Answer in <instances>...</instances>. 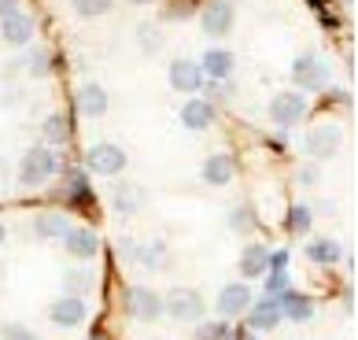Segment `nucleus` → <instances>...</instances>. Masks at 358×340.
Masks as SVG:
<instances>
[{"mask_svg":"<svg viewBox=\"0 0 358 340\" xmlns=\"http://www.w3.org/2000/svg\"><path fill=\"white\" fill-rule=\"evenodd\" d=\"M56 170H59V155L48 145H34V148H26L22 160H19V185L37 189V185H45Z\"/></svg>","mask_w":358,"mask_h":340,"instance_id":"obj_1","label":"nucleus"},{"mask_svg":"<svg viewBox=\"0 0 358 340\" xmlns=\"http://www.w3.org/2000/svg\"><path fill=\"white\" fill-rule=\"evenodd\" d=\"M292 85L303 89V93H322L329 85V67L322 56H314V52H303V56L292 63Z\"/></svg>","mask_w":358,"mask_h":340,"instance_id":"obj_2","label":"nucleus"},{"mask_svg":"<svg viewBox=\"0 0 358 340\" xmlns=\"http://www.w3.org/2000/svg\"><path fill=\"white\" fill-rule=\"evenodd\" d=\"M303 119H307V97L296 93V89H285L270 100V122H277L281 129H292Z\"/></svg>","mask_w":358,"mask_h":340,"instance_id":"obj_3","label":"nucleus"},{"mask_svg":"<svg viewBox=\"0 0 358 340\" xmlns=\"http://www.w3.org/2000/svg\"><path fill=\"white\" fill-rule=\"evenodd\" d=\"M85 167L92 170V174H103V178H115L126 170V152L111 145V141H100V145L85 148Z\"/></svg>","mask_w":358,"mask_h":340,"instance_id":"obj_4","label":"nucleus"},{"mask_svg":"<svg viewBox=\"0 0 358 340\" xmlns=\"http://www.w3.org/2000/svg\"><path fill=\"white\" fill-rule=\"evenodd\" d=\"M236 22V4L233 0H207L200 11V30L207 37H225Z\"/></svg>","mask_w":358,"mask_h":340,"instance_id":"obj_5","label":"nucleus"},{"mask_svg":"<svg viewBox=\"0 0 358 340\" xmlns=\"http://www.w3.org/2000/svg\"><path fill=\"white\" fill-rule=\"evenodd\" d=\"M122 255L129 259V263L152 270V274H159L170 263V252H166L163 241H148V244H144V241H122Z\"/></svg>","mask_w":358,"mask_h":340,"instance_id":"obj_6","label":"nucleus"},{"mask_svg":"<svg viewBox=\"0 0 358 340\" xmlns=\"http://www.w3.org/2000/svg\"><path fill=\"white\" fill-rule=\"evenodd\" d=\"M303 148H307L310 160H333V155L343 148V129L333 126V122H322V126H314L307 141H303Z\"/></svg>","mask_w":358,"mask_h":340,"instance_id":"obj_7","label":"nucleus"},{"mask_svg":"<svg viewBox=\"0 0 358 340\" xmlns=\"http://www.w3.org/2000/svg\"><path fill=\"white\" fill-rule=\"evenodd\" d=\"M34 34H37V19L30 15V11H22V8L0 19V41L11 45V48H26L34 41Z\"/></svg>","mask_w":358,"mask_h":340,"instance_id":"obj_8","label":"nucleus"},{"mask_svg":"<svg viewBox=\"0 0 358 340\" xmlns=\"http://www.w3.org/2000/svg\"><path fill=\"white\" fill-rule=\"evenodd\" d=\"M163 311L174 322H196L203 315V296L196 292V289H189V285H181V289H174L166 299H163Z\"/></svg>","mask_w":358,"mask_h":340,"instance_id":"obj_9","label":"nucleus"},{"mask_svg":"<svg viewBox=\"0 0 358 340\" xmlns=\"http://www.w3.org/2000/svg\"><path fill=\"white\" fill-rule=\"evenodd\" d=\"M126 311L137 322H155L159 315H163V296L144 289V285H134V289L126 292Z\"/></svg>","mask_w":358,"mask_h":340,"instance_id":"obj_10","label":"nucleus"},{"mask_svg":"<svg viewBox=\"0 0 358 340\" xmlns=\"http://www.w3.org/2000/svg\"><path fill=\"white\" fill-rule=\"evenodd\" d=\"M144 204H148V192H144L137 181H115V189H111V207H115V215H137L144 211Z\"/></svg>","mask_w":358,"mask_h":340,"instance_id":"obj_11","label":"nucleus"},{"mask_svg":"<svg viewBox=\"0 0 358 340\" xmlns=\"http://www.w3.org/2000/svg\"><path fill=\"white\" fill-rule=\"evenodd\" d=\"M277 322H281V304H277V296L248 304V330L251 333H270V330H277Z\"/></svg>","mask_w":358,"mask_h":340,"instance_id":"obj_12","label":"nucleus"},{"mask_svg":"<svg viewBox=\"0 0 358 340\" xmlns=\"http://www.w3.org/2000/svg\"><path fill=\"white\" fill-rule=\"evenodd\" d=\"M52 322L56 325H63V330H74V325H82L85 318H89V304H85V296H63V299H56L52 304Z\"/></svg>","mask_w":358,"mask_h":340,"instance_id":"obj_13","label":"nucleus"},{"mask_svg":"<svg viewBox=\"0 0 358 340\" xmlns=\"http://www.w3.org/2000/svg\"><path fill=\"white\" fill-rule=\"evenodd\" d=\"M166 74H170L174 93H200V85H203V71H200V63H192V59H174Z\"/></svg>","mask_w":358,"mask_h":340,"instance_id":"obj_14","label":"nucleus"},{"mask_svg":"<svg viewBox=\"0 0 358 340\" xmlns=\"http://www.w3.org/2000/svg\"><path fill=\"white\" fill-rule=\"evenodd\" d=\"M108 89L103 85H96V82H85L82 89H78V97H74V108L82 111V115H89V119H100L103 111H108Z\"/></svg>","mask_w":358,"mask_h":340,"instance_id":"obj_15","label":"nucleus"},{"mask_svg":"<svg viewBox=\"0 0 358 340\" xmlns=\"http://www.w3.org/2000/svg\"><path fill=\"white\" fill-rule=\"evenodd\" d=\"M200 174H203L207 185H229L233 174H236V160L229 152H215V155H207V160H203Z\"/></svg>","mask_w":358,"mask_h":340,"instance_id":"obj_16","label":"nucleus"},{"mask_svg":"<svg viewBox=\"0 0 358 340\" xmlns=\"http://www.w3.org/2000/svg\"><path fill=\"white\" fill-rule=\"evenodd\" d=\"M251 304V289L248 285H225L218 292V315L222 318H241Z\"/></svg>","mask_w":358,"mask_h":340,"instance_id":"obj_17","label":"nucleus"},{"mask_svg":"<svg viewBox=\"0 0 358 340\" xmlns=\"http://www.w3.org/2000/svg\"><path fill=\"white\" fill-rule=\"evenodd\" d=\"M67 229H71L67 211H41L34 218V233L41 241H63V237H67Z\"/></svg>","mask_w":358,"mask_h":340,"instance_id":"obj_18","label":"nucleus"},{"mask_svg":"<svg viewBox=\"0 0 358 340\" xmlns=\"http://www.w3.org/2000/svg\"><path fill=\"white\" fill-rule=\"evenodd\" d=\"M63 241H67V252L74 259H92V255L100 252V237L92 229H85V226H71Z\"/></svg>","mask_w":358,"mask_h":340,"instance_id":"obj_19","label":"nucleus"},{"mask_svg":"<svg viewBox=\"0 0 358 340\" xmlns=\"http://www.w3.org/2000/svg\"><path fill=\"white\" fill-rule=\"evenodd\" d=\"M233 67H236V59L229 48H207L200 59L203 78H233Z\"/></svg>","mask_w":358,"mask_h":340,"instance_id":"obj_20","label":"nucleus"},{"mask_svg":"<svg viewBox=\"0 0 358 340\" xmlns=\"http://www.w3.org/2000/svg\"><path fill=\"white\" fill-rule=\"evenodd\" d=\"M266 270H270V248L259 244V241H251L241 252V274H244V278H262Z\"/></svg>","mask_w":358,"mask_h":340,"instance_id":"obj_21","label":"nucleus"},{"mask_svg":"<svg viewBox=\"0 0 358 340\" xmlns=\"http://www.w3.org/2000/svg\"><path fill=\"white\" fill-rule=\"evenodd\" d=\"M277 304H281V318H292V322H310V315H314L310 299L303 292H292V289L277 292Z\"/></svg>","mask_w":358,"mask_h":340,"instance_id":"obj_22","label":"nucleus"},{"mask_svg":"<svg viewBox=\"0 0 358 340\" xmlns=\"http://www.w3.org/2000/svg\"><path fill=\"white\" fill-rule=\"evenodd\" d=\"M181 122H185V129H196V134H200V129H207L210 122H215V104L210 100H189L181 108Z\"/></svg>","mask_w":358,"mask_h":340,"instance_id":"obj_23","label":"nucleus"},{"mask_svg":"<svg viewBox=\"0 0 358 340\" xmlns=\"http://www.w3.org/2000/svg\"><path fill=\"white\" fill-rule=\"evenodd\" d=\"M71 134H74V126H71V119H67V115H59V111H52L48 119L41 122V137H45V145H48V148H59V145H67V141H71Z\"/></svg>","mask_w":358,"mask_h":340,"instance_id":"obj_24","label":"nucleus"},{"mask_svg":"<svg viewBox=\"0 0 358 340\" xmlns=\"http://www.w3.org/2000/svg\"><path fill=\"white\" fill-rule=\"evenodd\" d=\"M22 67H26V74H34V78H48L52 71H59V56H52L48 48H30L26 52V59H19Z\"/></svg>","mask_w":358,"mask_h":340,"instance_id":"obj_25","label":"nucleus"},{"mask_svg":"<svg viewBox=\"0 0 358 340\" xmlns=\"http://www.w3.org/2000/svg\"><path fill=\"white\" fill-rule=\"evenodd\" d=\"M67 200L74 207H92V189H89V181L82 170H71L67 174Z\"/></svg>","mask_w":358,"mask_h":340,"instance_id":"obj_26","label":"nucleus"},{"mask_svg":"<svg viewBox=\"0 0 358 340\" xmlns=\"http://www.w3.org/2000/svg\"><path fill=\"white\" fill-rule=\"evenodd\" d=\"M307 255H310V263H336L340 259V244L336 241H329V237H322V241H310L307 244Z\"/></svg>","mask_w":358,"mask_h":340,"instance_id":"obj_27","label":"nucleus"},{"mask_svg":"<svg viewBox=\"0 0 358 340\" xmlns=\"http://www.w3.org/2000/svg\"><path fill=\"white\" fill-rule=\"evenodd\" d=\"M200 89L207 93L203 100H210V104H215V100H229V97L236 93V85L229 82V78H203V85H200Z\"/></svg>","mask_w":358,"mask_h":340,"instance_id":"obj_28","label":"nucleus"},{"mask_svg":"<svg viewBox=\"0 0 358 340\" xmlns=\"http://www.w3.org/2000/svg\"><path fill=\"white\" fill-rule=\"evenodd\" d=\"M63 285H67L71 296H85L92 289V270H67L63 274Z\"/></svg>","mask_w":358,"mask_h":340,"instance_id":"obj_29","label":"nucleus"},{"mask_svg":"<svg viewBox=\"0 0 358 340\" xmlns=\"http://www.w3.org/2000/svg\"><path fill=\"white\" fill-rule=\"evenodd\" d=\"M71 4H74V11L82 19H100V15H108V11H111L115 0H71Z\"/></svg>","mask_w":358,"mask_h":340,"instance_id":"obj_30","label":"nucleus"},{"mask_svg":"<svg viewBox=\"0 0 358 340\" xmlns=\"http://www.w3.org/2000/svg\"><path fill=\"white\" fill-rule=\"evenodd\" d=\"M285 229L288 233H307L310 229V207H303V204L292 207V211L285 215Z\"/></svg>","mask_w":358,"mask_h":340,"instance_id":"obj_31","label":"nucleus"},{"mask_svg":"<svg viewBox=\"0 0 358 340\" xmlns=\"http://www.w3.org/2000/svg\"><path fill=\"white\" fill-rule=\"evenodd\" d=\"M192 337L196 340H229V325H225V322H203Z\"/></svg>","mask_w":358,"mask_h":340,"instance_id":"obj_32","label":"nucleus"},{"mask_svg":"<svg viewBox=\"0 0 358 340\" xmlns=\"http://www.w3.org/2000/svg\"><path fill=\"white\" fill-rule=\"evenodd\" d=\"M196 11V4H189V0H170V4L163 8V19L166 22H181V19H189Z\"/></svg>","mask_w":358,"mask_h":340,"instance_id":"obj_33","label":"nucleus"},{"mask_svg":"<svg viewBox=\"0 0 358 340\" xmlns=\"http://www.w3.org/2000/svg\"><path fill=\"white\" fill-rule=\"evenodd\" d=\"M137 45L144 52H159V48H163V34H159L155 26H141V30H137Z\"/></svg>","mask_w":358,"mask_h":340,"instance_id":"obj_34","label":"nucleus"},{"mask_svg":"<svg viewBox=\"0 0 358 340\" xmlns=\"http://www.w3.org/2000/svg\"><path fill=\"white\" fill-rule=\"evenodd\" d=\"M229 226L233 229H251V226H255V211H251V207H236V211L229 215Z\"/></svg>","mask_w":358,"mask_h":340,"instance_id":"obj_35","label":"nucleus"},{"mask_svg":"<svg viewBox=\"0 0 358 340\" xmlns=\"http://www.w3.org/2000/svg\"><path fill=\"white\" fill-rule=\"evenodd\" d=\"M288 289V270H266V292L277 296Z\"/></svg>","mask_w":358,"mask_h":340,"instance_id":"obj_36","label":"nucleus"},{"mask_svg":"<svg viewBox=\"0 0 358 340\" xmlns=\"http://www.w3.org/2000/svg\"><path fill=\"white\" fill-rule=\"evenodd\" d=\"M0 337H4V340H37L26 325H15V322H8L4 330H0Z\"/></svg>","mask_w":358,"mask_h":340,"instance_id":"obj_37","label":"nucleus"},{"mask_svg":"<svg viewBox=\"0 0 358 340\" xmlns=\"http://www.w3.org/2000/svg\"><path fill=\"white\" fill-rule=\"evenodd\" d=\"M288 267V255L285 252H270V270H285Z\"/></svg>","mask_w":358,"mask_h":340,"instance_id":"obj_38","label":"nucleus"},{"mask_svg":"<svg viewBox=\"0 0 358 340\" xmlns=\"http://www.w3.org/2000/svg\"><path fill=\"white\" fill-rule=\"evenodd\" d=\"M299 181H303V185H317V170L314 167H303L299 170Z\"/></svg>","mask_w":358,"mask_h":340,"instance_id":"obj_39","label":"nucleus"},{"mask_svg":"<svg viewBox=\"0 0 358 340\" xmlns=\"http://www.w3.org/2000/svg\"><path fill=\"white\" fill-rule=\"evenodd\" d=\"M22 8V0H0V19L11 15V11H19Z\"/></svg>","mask_w":358,"mask_h":340,"instance_id":"obj_40","label":"nucleus"},{"mask_svg":"<svg viewBox=\"0 0 358 340\" xmlns=\"http://www.w3.org/2000/svg\"><path fill=\"white\" fill-rule=\"evenodd\" d=\"M229 340H255V337H251V330H248V333H241V330H229Z\"/></svg>","mask_w":358,"mask_h":340,"instance_id":"obj_41","label":"nucleus"},{"mask_svg":"<svg viewBox=\"0 0 358 340\" xmlns=\"http://www.w3.org/2000/svg\"><path fill=\"white\" fill-rule=\"evenodd\" d=\"M129 4H155V0H129Z\"/></svg>","mask_w":358,"mask_h":340,"instance_id":"obj_42","label":"nucleus"},{"mask_svg":"<svg viewBox=\"0 0 358 340\" xmlns=\"http://www.w3.org/2000/svg\"><path fill=\"white\" fill-rule=\"evenodd\" d=\"M4 170H8V163H4V160H0V174H4Z\"/></svg>","mask_w":358,"mask_h":340,"instance_id":"obj_43","label":"nucleus"},{"mask_svg":"<svg viewBox=\"0 0 358 340\" xmlns=\"http://www.w3.org/2000/svg\"><path fill=\"white\" fill-rule=\"evenodd\" d=\"M0 244H4V226H0Z\"/></svg>","mask_w":358,"mask_h":340,"instance_id":"obj_44","label":"nucleus"}]
</instances>
